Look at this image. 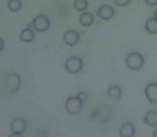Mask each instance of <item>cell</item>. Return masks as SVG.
Returning <instances> with one entry per match:
<instances>
[{
	"mask_svg": "<svg viewBox=\"0 0 157 137\" xmlns=\"http://www.w3.org/2000/svg\"><path fill=\"white\" fill-rule=\"evenodd\" d=\"M50 19L46 15H37L32 21V28L37 32H45L50 27Z\"/></svg>",
	"mask_w": 157,
	"mask_h": 137,
	"instance_id": "obj_4",
	"label": "cell"
},
{
	"mask_svg": "<svg viewBox=\"0 0 157 137\" xmlns=\"http://www.w3.org/2000/svg\"><path fill=\"white\" fill-rule=\"evenodd\" d=\"M88 6H89L88 0H75L74 2V8L79 12H85L87 10Z\"/></svg>",
	"mask_w": 157,
	"mask_h": 137,
	"instance_id": "obj_17",
	"label": "cell"
},
{
	"mask_svg": "<svg viewBox=\"0 0 157 137\" xmlns=\"http://www.w3.org/2000/svg\"><path fill=\"white\" fill-rule=\"evenodd\" d=\"M145 29L149 33H157V18L152 17L145 22Z\"/></svg>",
	"mask_w": 157,
	"mask_h": 137,
	"instance_id": "obj_15",
	"label": "cell"
},
{
	"mask_svg": "<svg viewBox=\"0 0 157 137\" xmlns=\"http://www.w3.org/2000/svg\"><path fill=\"white\" fill-rule=\"evenodd\" d=\"M113 1L118 6H126L127 4H129L132 0H113Z\"/></svg>",
	"mask_w": 157,
	"mask_h": 137,
	"instance_id": "obj_19",
	"label": "cell"
},
{
	"mask_svg": "<svg viewBox=\"0 0 157 137\" xmlns=\"http://www.w3.org/2000/svg\"><path fill=\"white\" fill-rule=\"evenodd\" d=\"M126 65L132 71H138L144 65V57L140 53L132 52L126 57Z\"/></svg>",
	"mask_w": 157,
	"mask_h": 137,
	"instance_id": "obj_1",
	"label": "cell"
},
{
	"mask_svg": "<svg viewBox=\"0 0 157 137\" xmlns=\"http://www.w3.org/2000/svg\"><path fill=\"white\" fill-rule=\"evenodd\" d=\"M107 94L109 96V98L113 99V100H119L122 96V89L120 88V86H110L107 90Z\"/></svg>",
	"mask_w": 157,
	"mask_h": 137,
	"instance_id": "obj_13",
	"label": "cell"
},
{
	"mask_svg": "<svg viewBox=\"0 0 157 137\" xmlns=\"http://www.w3.org/2000/svg\"><path fill=\"white\" fill-rule=\"evenodd\" d=\"M77 98L79 99V100L81 101V102H82L83 104H85L86 102H87V100H88V94L86 93V92H83V91H81V92H78V93H77Z\"/></svg>",
	"mask_w": 157,
	"mask_h": 137,
	"instance_id": "obj_18",
	"label": "cell"
},
{
	"mask_svg": "<svg viewBox=\"0 0 157 137\" xmlns=\"http://www.w3.org/2000/svg\"><path fill=\"white\" fill-rule=\"evenodd\" d=\"M153 137H157V129L154 131V133H153Z\"/></svg>",
	"mask_w": 157,
	"mask_h": 137,
	"instance_id": "obj_23",
	"label": "cell"
},
{
	"mask_svg": "<svg viewBox=\"0 0 157 137\" xmlns=\"http://www.w3.org/2000/svg\"><path fill=\"white\" fill-rule=\"evenodd\" d=\"M6 4H8L9 10L12 11V12H18L23 6L21 0H8Z\"/></svg>",
	"mask_w": 157,
	"mask_h": 137,
	"instance_id": "obj_16",
	"label": "cell"
},
{
	"mask_svg": "<svg viewBox=\"0 0 157 137\" xmlns=\"http://www.w3.org/2000/svg\"><path fill=\"white\" fill-rule=\"evenodd\" d=\"M144 123H147V125H154L157 124V112L156 110H151V112H147V114L144 116Z\"/></svg>",
	"mask_w": 157,
	"mask_h": 137,
	"instance_id": "obj_14",
	"label": "cell"
},
{
	"mask_svg": "<svg viewBox=\"0 0 157 137\" xmlns=\"http://www.w3.org/2000/svg\"><path fill=\"white\" fill-rule=\"evenodd\" d=\"M79 39H80V35H79L78 32L74 29L67 30V31H65L63 34L64 43L68 46H75L79 42Z\"/></svg>",
	"mask_w": 157,
	"mask_h": 137,
	"instance_id": "obj_7",
	"label": "cell"
},
{
	"mask_svg": "<svg viewBox=\"0 0 157 137\" xmlns=\"http://www.w3.org/2000/svg\"><path fill=\"white\" fill-rule=\"evenodd\" d=\"M65 109L70 115H78L82 110L83 103L77 96H70L65 101Z\"/></svg>",
	"mask_w": 157,
	"mask_h": 137,
	"instance_id": "obj_3",
	"label": "cell"
},
{
	"mask_svg": "<svg viewBox=\"0 0 157 137\" xmlns=\"http://www.w3.org/2000/svg\"><path fill=\"white\" fill-rule=\"evenodd\" d=\"M135 133H136L135 125L130 122H126L124 124H122L120 130H119V134H120L121 137H134Z\"/></svg>",
	"mask_w": 157,
	"mask_h": 137,
	"instance_id": "obj_10",
	"label": "cell"
},
{
	"mask_svg": "<svg viewBox=\"0 0 157 137\" xmlns=\"http://www.w3.org/2000/svg\"><path fill=\"white\" fill-rule=\"evenodd\" d=\"M3 48H4V41H3V39L0 37V53L3 50Z\"/></svg>",
	"mask_w": 157,
	"mask_h": 137,
	"instance_id": "obj_21",
	"label": "cell"
},
{
	"mask_svg": "<svg viewBox=\"0 0 157 137\" xmlns=\"http://www.w3.org/2000/svg\"><path fill=\"white\" fill-rule=\"evenodd\" d=\"M34 37H35L34 29H32L31 27H28L26 29H24L21 32V34H19V39L24 43H31L33 40H34Z\"/></svg>",
	"mask_w": 157,
	"mask_h": 137,
	"instance_id": "obj_11",
	"label": "cell"
},
{
	"mask_svg": "<svg viewBox=\"0 0 157 137\" xmlns=\"http://www.w3.org/2000/svg\"><path fill=\"white\" fill-rule=\"evenodd\" d=\"M64 68L70 74H77L83 68V61L78 56H71L66 59L64 63Z\"/></svg>",
	"mask_w": 157,
	"mask_h": 137,
	"instance_id": "obj_2",
	"label": "cell"
},
{
	"mask_svg": "<svg viewBox=\"0 0 157 137\" xmlns=\"http://www.w3.org/2000/svg\"><path fill=\"white\" fill-rule=\"evenodd\" d=\"M21 80L18 74L15 73H9L6 76V89L9 93H14L21 88Z\"/></svg>",
	"mask_w": 157,
	"mask_h": 137,
	"instance_id": "obj_5",
	"label": "cell"
},
{
	"mask_svg": "<svg viewBox=\"0 0 157 137\" xmlns=\"http://www.w3.org/2000/svg\"><path fill=\"white\" fill-rule=\"evenodd\" d=\"M10 129L12 131V133H17V134H24L27 130V122L25 119L23 118H17L12 120L10 124Z\"/></svg>",
	"mask_w": 157,
	"mask_h": 137,
	"instance_id": "obj_6",
	"label": "cell"
},
{
	"mask_svg": "<svg viewBox=\"0 0 157 137\" xmlns=\"http://www.w3.org/2000/svg\"><path fill=\"white\" fill-rule=\"evenodd\" d=\"M154 17H155V18H157V10L155 11V13H154Z\"/></svg>",
	"mask_w": 157,
	"mask_h": 137,
	"instance_id": "obj_24",
	"label": "cell"
},
{
	"mask_svg": "<svg viewBox=\"0 0 157 137\" xmlns=\"http://www.w3.org/2000/svg\"><path fill=\"white\" fill-rule=\"evenodd\" d=\"M9 137H24L23 134H17V133H12Z\"/></svg>",
	"mask_w": 157,
	"mask_h": 137,
	"instance_id": "obj_22",
	"label": "cell"
},
{
	"mask_svg": "<svg viewBox=\"0 0 157 137\" xmlns=\"http://www.w3.org/2000/svg\"><path fill=\"white\" fill-rule=\"evenodd\" d=\"M96 15L98 17H101V19H104V21H109V19H111L113 17L114 9L109 4H104L97 10Z\"/></svg>",
	"mask_w": 157,
	"mask_h": 137,
	"instance_id": "obj_8",
	"label": "cell"
},
{
	"mask_svg": "<svg viewBox=\"0 0 157 137\" xmlns=\"http://www.w3.org/2000/svg\"><path fill=\"white\" fill-rule=\"evenodd\" d=\"M144 92L150 103L157 104V84L156 83L149 84V85L145 87Z\"/></svg>",
	"mask_w": 157,
	"mask_h": 137,
	"instance_id": "obj_9",
	"label": "cell"
},
{
	"mask_svg": "<svg viewBox=\"0 0 157 137\" xmlns=\"http://www.w3.org/2000/svg\"><path fill=\"white\" fill-rule=\"evenodd\" d=\"M145 2L151 6H154L157 4V0H145Z\"/></svg>",
	"mask_w": 157,
	"mask_h": 137,
	"instance_id": "obj_20",
	"label": "cell"
},
{
	"mask_svg": "<svg viewBox=\"0 0 157 137\" xmlns=\"http://www.w3.org/2000/svg\"><path fill=\"white\" fill-rule=\"evenodd\" d=\"M79 23L83 27H89L94 23V16L92 13L90 12H83L82 14L79 16Z\"/></svg>",
	"mask_w": 157,
	"mask_h": 137,
	"instance_id": "obj_12",
	"label": "cell"
}]
</instances>
